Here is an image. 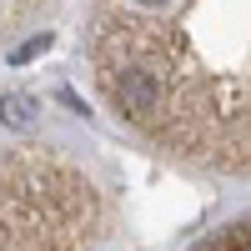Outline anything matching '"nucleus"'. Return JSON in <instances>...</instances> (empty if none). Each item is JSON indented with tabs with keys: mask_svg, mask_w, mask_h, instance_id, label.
I'll list each match as a JSON object with an SVG mask.
<instances>
[{
	"mask_svg": "<svg viewBox=\"0 0 251 251\" xmlns=\"http://www.w3.org/2000/svg\"><path fill=\"white\" fill-rule=\"evenodd\" d=\"M50 10L55 0H0V55H10L20 40H30Z\"/></svg>",
	"mask_w": 251,
	"mask_h": 251,
	"instance_id": "3",
	"label": "nucleus"
},
{
	"mask_svg": "<svg viewBox=\"0 0 251 251\" xmlns=\"http://www.w3.org/2000/svg\"><path fill=\"white\" fill-rule=\"evenodd\" d=\"M111 226L100 166L55 141L0 146V251H96Z\"/></svg>",
	"mask_w": 251,
	"mask_h": 251,
	"instance_id": "2",
	"label": "nucleus"
},
{
	"mask_svg": "<svg viewBox=\"0 0 251 251\" xmlns=\"http://www.w3.org/2000/svg\"><path fill=\"white\" fill-rule=\"evenodd\" d=\"M80 50L126 136L251 181V0H86Z\"/></svg>",
	"mask_w": 251,
	"mask_h": 251,
	"instance_id": "1",
	"label": "nucleus"
},
{
	"mask_svg": "<svg viewBox=\"0 0 251 251\" xmlns=\"http://www.w3.org/2000/svg\"><path fill=\"white\" fill-rule=\"evenodd\" d=\"M186 251H251V216L216 226L211 236H201L196 246H186Z\"/></svg>",
	"mask_w": 251,
	"mask_h": 251,
	"instance_id": "4",
	"label": "nucleus"
}]
</instances>
